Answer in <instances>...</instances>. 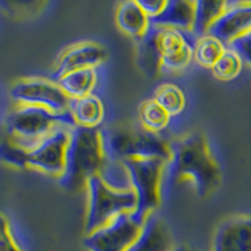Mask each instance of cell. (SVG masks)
I'll use <instances>...</instances> for the list:
<instances>
[{
  "instance_id": "1",
  "label": "cell",
  "mask_w": 251,
  "mask_h": 251,
  "mask_svg": "<svg viewBox=\"0 0 251 251\" xmlns=\"http://www.w3.org/2000/svg\"><path fill=\"white\" fill-rule=\"evenodd\" d=\"M171 149L167 169L172 181L190 183L200 197L214 194L223 181V172L207 138L200 132H191L172 142Z\"/></svg>"
},
{
  "instance_id": "2",
  "label": "cell",
  "mask_w": 251,
  "mask_h": 251,
  "mask_svg": "<svg viewBox=\"0 0 251 251\" xmlns=\"http://www.w3.org/2000/svg\"><path fill=\"white\" fill-rule=\"evenodd\" d=\"M107 163L103 131L100 128L72 127L66 170L59 180V186L68 192H78L86 188L93 176L102 174Z\"/></svg>"
},
{
  "instance_id": "3",
  "label": "cell",
  "mask_w": 251,
  "mask_h": 251,
  "mask_svg": "<svg viewBox=\"0 0 251 251\" xmlns=\"http://www.w3.org/2000/svg\"><path fill=\"white\" fill-rule=\"evenodd\" d=\"M195 40L196 38L191 33L151 24L149 33L140 40L138 47L143 69L151 73L183 71L194 60Z\"/></svg>"
},
{
  "instance_id": "4",
  "label": "cell",
  "mask_w": 251,
  "mask_h": 251,
  "mask_svg": "<svg viewBox=\"0 0 251 251\" xmlns=\"http://www.w3.org/2000/svg\"><path fill=\"white\" fill-rule=\"evenodd\" d=\"M107 158L117 162L127 160H162L171 161V143L158 134L146 131L142 127L118 126L103 132Z\"/></svg>"
},
{
  "instance_id": "5",
  "label": "cell",
  "mask_w": 251,
  "mask_h": 251,
  "mask_svg": "<svg viewBox=\"0 0 251 251\" xmlns=\"http://www.w3.org/2000/svg\"><path fill=\"white\" fill-rule=\"evenodd\" d=\"M84 190L87 192L86 234H91L120 215L133 212L137 208V199L132 188L114 187L100 175L89 178Z\"/></svg>"
},
{
  "instance_id": "6",
  "label": "cell",
  "mask_w": 251,
  "mask_h": 251,
  "mask_svg": "<svg viewBox=\"0 0 251 251\" xmlns=\"http://www.w3.org/2000/svg\"><path fill=\"white\" fill-rule=\"evenodd\" d=\"M59 126H72L69 113L58 114L43 107L17 104L6 118V131L10 138L29 150Z\"/></svg>"
},
{
  "instance_id": "7",
  "label": "cell",
  "mask_w": 251,
  "mask_h": 251,
  "mask_svg": "<svg viewBox=\"0 0 251 251\" xmlns=\"http://www.w3.org/2000/svg\"><path fill=\"white\" fill-rule=\"evenodd\" d=\"M129 187L137 199L136 212L143 217L154 214L162 201L163 175L167 162L162 160H127L121 162Z\"/></svg>"
},
{
  "instance_id": "8",
  "label": "cell",
  "mask_w": 251,
  "mask_h": 251,
  "mask_svg": "<svg viewBox=\"0 0 251 251\" xmlns=\"http://www.w3.org/2000/svg\"><path fill=\"white\" fill-rule=\"evenodd\" d=\"M147 217L138 212L120 215L102 227L83 237L88 251H127L142 230Z\"/></svg>"
},
{
  "instance_id": "9",
  "label": "cell",
  "mask_w": 251,
  "mask_h": 251,
  "mask_svg": "<svg viewBox=\"0 0 251 251\" xmlns=\"http://www.w3.org/2000/svg\"><path fill=\"white\" fill-rule=\"evenodd\" d=\"M10 97L17 104L43 107L58 114L69 113L72 100L58 82L50 78H20L10 88Z\"/></svg>"
},
{
  "instance_id": "10",
  "label": "cell",
  "mask_w": 251,
  "mask_h": 251,
  "mask_svg": "<svg viewBox=\"0 0 251 251\" xmlns=\"http://www.w3.org/2000/svg\"><path fill=\"white\" fill-rule=\"evenodd\" d=\"M71 128L72 126H59L31 146L28 150V169L60 178L66 170Z\"/></svg>"
},
{
  "instance_id": "11",
  "label": "cell",
  "mask_w": 251,
  "mask_h": 251,
  "mask_svg": "<svg viewBox=\"0 0 251 251\" xmlns=\"http://www.w3.org/2000/svg\"><path fill=\"white\" fill-rule=\"evenodd\" d=\"M107 58V50L93 40H82L62 50L51 69L50 79L57 82L67 73L86 68H97Z\"/></svg>"
},
{
  "instance_id": "12",
  "label": "cell",
  "mask_w": 251,
  "mask_h": 251,
  "mask_svg": "<svg viewBox=\"0 0 251 251\" xmlns=\"http://www.w3.org/2000/svg\"><path fill=\"white\" fill-rule=\"evenodd\" d=\"M211 251H251V215H234L219 224Z\"/></svg>"
},
{
  "instance_id": "13",
  "label": "cell",
  "mask_w": 251,
  "mask_h": 251,
  "mask_svg": "<svg viewBox=\"0 0 251 251\" xmlns=\"http://www.w3.org/2000/svg\"><path fill=\"white\" fill-rule=\"evenodd\" d=\"M251 30V1H227L225 12L210 30V34L220 39L225 46L243 37Z\"/></svg>"
},
{
  "instance_id": "14",
  "label": "cell",
  "mask_w": 251,
  "mask_h": 251,
  "mask_svg": "<svg viewBox=\"0 0 251 251\" xmlns=\"http://www.w3.org/2000/svg\"><path fill=\"white\" fill-rule=\"evenodd\" d=\"M175 248L169 225L165 220L152 214L146 219L142 230L127 251H172Z\"/></svg>"
},
{
  "instance_id": "15",
  "label": "cell",
  "mask_w": 251,
  "mask_h": 251,
  "mask_svg": "<svg viewBox=\"0 0 251 251\" xmlns=\"http://www.w3.org/2000/svg\"><path fill=\"white\" fill-rule=\"evenodd\" d=\"M114 19L122 33L138 42L146 37L151 28V19L146 14L138 0H127L120 3L116 9Z\"/></svg>"
},
{
  "instance_id": "16",
  "label": "cell",
  "mask_w": 251,
  "mask_h": 251,
  "mask_svg": "<svg viewBox=\"0 0 251 251\" xmlns=\"http://www.w3.org/2000/svg\"><path fill=\"white\" fill-rule=\"evenodd\" d=\"M196 1L192 0H170L163 12L151 20L152 25L171 28L183 33H191L195 24ZM194 35V34H192Z\"/></svg>"
},
{
  "instance_id": "17",
  "label": "cell",
  "mask_w": 251,
  "mask_h": 251,
  "mask_svg": "<svg viewBox=\"0 0 251 251\" xmlns=\"http://www.w3.org/2000/svg\"><path fill=\"white\" fill-rule=\"evenodd\" d=\"M73 125L83 128H100L104 120V106L98 96L91 94L84 98L73 100L69 107Z\"/></svg>"
},
{
  "instance_id": "18",
  "label": "cell",
  "mask_w": 251,
  "mask_h": 251,
  "mask_svg": "<svg viewBox=\"0 0 251 251\" xmlns=\"http://www.w3.org/2000/svg\"><path fill=\"white\" fill-rule=\"evenodd\" d=\"M63 92L73 100H79L93 94L97 86L98 75L96 68H86L71 72L57 80Z\"/></svg>"
},
{
  "instance_id": "19",
  "label": "cell",
  "mask_w": 251,
  "mask_h": 251,
  "mask_svg": "<svg viewBox=\"0 0 251 251\" xmlns=\"http://www.w3.org/2000/svg\"><path fill=\"white\" fill-rule=\"evenodd\" d=\"M226 5L227 1H212V0L196 1L195 24L192 29L194 37L200 38L210 34L212 26L225 12Z\"/></svg>"
},
{
  "instance_id": "20",
  "label": "cell",
  "mask_w": 251,
  "mask_h": 251,
  "mask_svg": "<svg viewBox=\"0 0 251 251\" xmlns=\"http://www.w3.org/2000/svg\"><path fill=\"white\" fill-rule=\"evenodd\" d=\"M226 49L227 46L211 34L196 38L194 44V60L203 68L212 69Z\"/></svg>"
},
{
  "instance_id": "21",
  "label": "cell",
  "mask_w": 251,
  "mask_h": 251,
  "mask_svg": "<svg viewBox=\"0 0 251 251\" xmlns=\"http://www.w3.org/2000/svg\"><path fill=\"white\" fill-rule=\"evenodd\" d=\"M138 117H140V122L143 129L156 134L167 128V126L170 125V121H171V116L153 98L146 100L141 103L140 109H138Z\"/></svg>"
},
{
  "instance_id": "22",
  "label": "cell",
  "mask_w": 251,
  "mask_h": 251,
  "mask_svg": "<svg viewBox=\"0 0 251 251\" xmlns=\"http://www.w3.org/2000/svg\"><path fill=\"white\" fill-rule=\"evenodd\" d=\"M153 100L171 117L182 113L186 107V96L182 88L174 83H163L157 87L153 94Z\"/></svg>"
},
{
  "instance_id": "23",
  "label": "cell",
  "mask_w": 251,
  "mask_h": 251,
  "mask_svg": "<svg viewBox=\"0 0 251 251\" xmlns=\"http://www.w3.org/2000/svg\"><path fill=\"white\" fill-rule=\"evenodd\" d=\"M244 62L237 54L236 51L232 50L231 48H228L225 50L221 58L216 62L214 67H212L211 72L215 78L223 82H228L232 80L240 75V72L243 69Z\"/></svg>"
},
{
  "instance_id": "24",
  "label": "cell",
  "mask_w": 251,
  "mask_h": 251,
  "mask_svg": "<svg viewBox=\"0 0 251 251\" xmlns=\"http://www.w3.org/2000/svg\"><path fill=\"white\" fill-rule=\"evenodd\" d=\"M0 161L18 170L28 169V150L13 140L1 142Z\"/></svg>"
},
{
  "instance_id": "25",
  "label": "cell",
  "mask_w": 251,
  "mask_h": 251,
  "mask_svg": "<svg viewBox=\"0 0 251 251\" xmlns=\"http://www.w3.org/2000/svg\"><path fill=\"white\" fill-rule=\"evenodd\" d=\"M0 251H24L14 237L9 220L1 212H0Z\"/></svg>"
},
{
  "instance_id": "26",
  "label": "cell",
  "mask_w": 251,
  "mask_h": 251,
  "mask_svg": "<svg viewBox=\"0 0 251 251\" xmlns=\"http://www.w3.org/2000/svg\"><path fill=\"white\" fill-rule=\"evenodd\" d=\"M228 48H231L232 50L236 51L237 54L240 55V58L243 59V62L251 67V30L246 33V34H244L243 37L234 40L228 46Z\"/></svg>"
},
{
  "instance_id": "27",
  "label": "cell",
  "mask_w": 251,
  "mask_h": 251,
  "mask_svg": "<svg viewBox=\"0 0 251 251\" xmlns=\"http://www.w3.org/2000/svg\"><path fill=\"white\" fill-rule=\"evenodd\" d=\"M138 3L142 6L146 14L149 15L150 19L152 20L163 12V9L167 4V0H138Z\"/></svg>"
},
{
  "instance_id": "28",
  "label": "cell",
  "mask_w": 251,
  "mask_h": 251,
  "mask_svg": "<svg viewBox=\"0 0 251 251\" xmlns=\"http://www.w3.org/2000/svg\"><path fill=\"white\" fill-rule=\"evenodd\" d=\"M172 251H196V250L192 248H190V246H187V245H177Z\"/></svg>"
}]
</instances>
